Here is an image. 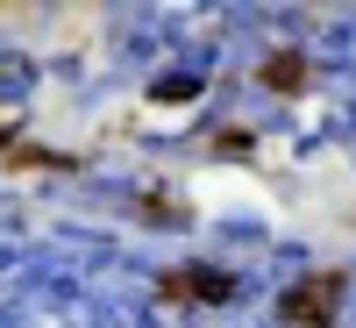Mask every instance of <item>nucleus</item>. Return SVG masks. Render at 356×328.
<instances>
[{
    "mask_svg": "<svg viewBox=\"0 0 356 328\" xmlns=\"http://www.w3.org/2000/svg\"><path fill=\"white\" fill-rule=\"evenodd\" d=\"M335 307H342V272H307L278 300V321L285 328H335Z\"/></svg>",
    "mask_w": 356,
    "mask_h": 328,
    "instance_id": "1",
    "label": "nucleus"
},
{
    "mask_svg": "<svg viewBox=\"0 0 356 328\" xmlns=\"http://www.w3.org/2000/svg\"><path fill=\"white\" fill-rule=\"evenodd\" d=\"M157 300H164V307H186V300L221 307V300H235V279H228V272H200V264H186V272H164Z\"/></svg>",
    "mask_w": 356,
    "mask_h": 328,
    "instance_id": "2",
    "label": "nucleus"
},
{
    "mask_svg": "<svg viewBox=\"0 0 356 328\" xmlns=\"http://www.w3.org/2000/svg\"><path fill=\"white\" fill-rule=\"evenodd\" d=\"M264 86H271V93H300V86H307V57L300 50H278L271 65H264Z\"/></svg>",
    "mask_w": 356,
    "mask_h": 328,
    "instance_id": "3",
    "label": "nucleus"
},
{
    "mask_svg": "<svg viewBox=\"0 0 356 328\" xmlns=\"http://www.w3.org/2000/svg\"><path fill=\"white\" fill-rule=\"evenodd\" d=\"M143 214H150V221H193L178 200H143Z\"/></svg>",
    "mask_w": 356,
    "mask_h": 328,
    "instance_id": "4",
    "label": "nucleus"
}]
</instances>
